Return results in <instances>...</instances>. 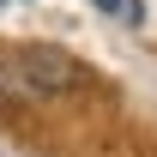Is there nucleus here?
Segmentation results:
<instances>
[{"label": "nucleus", "instance_id": "1", "mask_svg": "<svg viewBox=\"0 0 157 157\" xmlns=\"http://www.w3.org/2000/svg\"><path fill=\"white\" fill-rule=\"evenodd\" d=\"M73 78L78 67L48 42H24L0 60V91H12V97H60V91H73Z\"/></svg>", "mask_w": 157, "mask_h": 157}, {"label": "nucleus", "instance_id": "2", "mask_svg": "<svg viewBox=\"0 0 157 157\" xmlns=\"http://www.w3.org/2000/svg\"><path fill=\"white\" fill-rule=\"evenodd\" d=\"M103 12H109V18H127V24H139L145 18V12H139V0H97Z\"/></svg>", "mask_w": 157, "mask_h": 157}]
</instances>
